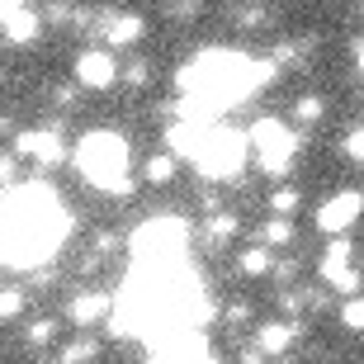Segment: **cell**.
<instances>
[{"mask_svg":"<svg viewBox=\"0 0 364 364\" xmlns=\"http://www.w3.org/2000/svg\"><path fill=\"white\" fill-rule=\"evenodd\" d=\"M246 161H251V137H246V128L208 123V133H203V142H199V151H194L189 166H194L203 180L228 185V180H237L246 171Z\"/></svg>","mask_w":364,"mask_h":364,"instance_id":"obj_4","label":"cell"},{"mask_svg":"<svg viewBox=\"0 0 364 364\" xmlns=\"http://www.w3.org/2000/svg\"><path fill=\"white\" fill-rule=\"evenodd\" d=\"M19 185V161H14L10 151H0V189Z\"/></svg>","mask_w":364,"mask_h":364,"instance_id":"obj_29","label":"cell"},{"mask_svg":"<svg viewBox=\"0 0 364 364\" xmlns=\"http://www.w3.org/2000/svg\"><path fill=\"white\" fill-rule=\"evenodd\" d=\"M95 355H100V346H95L90 336H76L67 350H62V360H57V364H81V360H95Z\"/></svg>","mask_w":364,"mask_h":364,"instance_id":"obj_23","label":"cell"},{"mask_svg":"<svg viewBox=\"0 0 364 364\" xmlns=\"http://www.w3.org/2000/svg\"><path fill=\"white\" fill-rule=\"evenodd\" d=\"M270 76H274V62H260L251 53H232V48L194 53L176 76V90H180L176 119L218 123L232 105H246Z\"/></svg>","mask_w":364,"mask_h":364,"instance_id":"obj_2","label":"cell"},{"mask_svg":"<svg viewBox=\"0 0 364 364\" xmlns=\"http://www.w3.org/2000/svg\"><path fill=\"white\" fill-rule=\"evenodd\" d=\"M71 161L81 171V180L100 194H133V147L123 133H109V128H95L76 142Z\"/></svg>","mask_w":364,"mask_h":364,"instance_id":"obj_3","label":"cell"},{"mask_svg":"<svg viewBox=\"0 0 364 364\" xmlns=\"http://www.w3.org/2000/svg\"><path fill=\"white\" fill-rule=\"evenodd\" d=\"M322 114H326V100H322V95H298V100H294V119L298 123H317Z\"/></svg>","mask_w":364,"mask_h":364,"instance_id":"obj_21","label":"cell"},{"mask_svg":"<svg viewBox=\"0 0 364 364\" xmlns=\"http://www.w3.org/2000/svg\"><path fill=\"white\" fill-rule=\"evenodd\" d=\"M355 71H360V76H364V43H360V48H355Z\"/></svg>","mask_w":364,"mask_h":364,"instance_id":"obj_33","label":"cell"},{"mask_svg":"<svg viewBox=\"0 0 364 364\" xmlns=\"http://www.w3.org/2000/svg\"><path fill=\"white\" fill-rule=\"evenodd\" d=\"M246 137H251V161H256L270 180H284L298 166L303 133H298L294 123H284V119H274V114H265V119H256L251 128H246Z\"/></svg>","mask_w":364,"mask_h":364,"instance_id":"obj_6","label":"cell"},{"mask_svg":"<svg viewBox=\"0 0 364 364\" xmlns=\"http://www.w3.org/2000/svg\"><path fill=\"white\" fill-rule=\"evenodd\" d=\"M53 105L57 109H71V105H76V90H71V85H57V90H53Z\"/></svg>","mask_w":364,"mask_h":364,"instance_id":"obj_30","label":"cell"},{"mask_svg":"<svg viewBox=\"0 0 364 364\" xmlns=\"http://www.w3.org/2000/svg\"><path fill=\"white\" fill-rule=\"evenodd\" d=\"M0 270H5V265H0Z\"/></svg>","mask_w":364,"mask_h":364,"instance_id":"obj_34","label":"cell"},{"mask_svg":"<svg viewBox=\"0 0 364 364\" xmlns=\"http://www.w3.org/2000/svg\"><path fill=\"white\" fill-rule=\"evenodd\" d=\"M119 76H123V67L114 62L109 48H85L76 57V85H85V90H114Z\"/></svg>","mask_w":364,"mask_h":364,"instance_id":"obj_10","label":"cell"},{"mask_svg":"<svg viewBox=\"0 0 364 364\" xmlns=\"http://www.w3.org/2000/svg\"><path fill=\"white\" fill-rule=\"evenodd\" d=\"M14 151H19V156H33L43 171H53V166L67 161V142H62L57 128H28V133H19L14 137Z\"/></svg>","mask_w":364,"mask_h":364,"instance_id":"obj_11","label":"cell"},{"mask_svg":"<svg viewBox=\"0 0 364 364\" xmlns=\"http://www.w3.org/2000/svg\"><path fill=\"white\" fill-rule=\"evenodd\" d=\"M341 151H346L350 161L364 166V128H350V133H346V142H341Z\"/></svg>","mask_w":364,"mask_h":364,"instance_id":"obj_28","label":"cell"},{"mask_svg":"<svg viewBox=\"0 0 364 364\" xmlns=\"http://www.w3.org/2000/svg\"><path fill=\"white\" fill-rule=\"evenodd\" d=\"M360 5H364V0H360Z\"/></svg>","mask_w":364,"mask_h":364,"instance_id":"obj_35","label":"cell"},{"mask_svg":"<svg viewBox=\"0 0 364 364\" xmlns=\"http://www.w3.org/2000/svg\"><path fill=\"white\" fill-rule=\"evenodd\" d=\"M228 322L237 326V322H251V308H246V303H232L228 308Z\"/></svg>","mask_w":364,"mask_h":364,"instance_id":"obj_31","label":"cell"},{"mask_svg":"<svg viewBox=\"0 0 364 364\" xmlns=\"http://www.w3.org/2000/svg\"><path fill=\"white\" fill-rule=\"evenodd\" d=\"M142 33H147L142 14H109V19H105V38H109V48H128V43H137Z\"/></svg>","mask_w":364,"mask_h":364,"instance_id":"obj_17","label":"cell"},{"mask_svg":"<svg viewBox=\"0 0 364 364\" xmlns=\"http://www.w3.org/2000/svg\"><path fill=\"white\" fill-rule=\"evenodd\" d=\"M265 208H270L274 218H294L298 208H303V189L298 185H274L270 199H265Z\"/></svg>","mask_w":364,"mask_h":364,"instance_id":"obj_19","label":"cell"},{"mask_svg":"<svg viewBox=\"0 0 364 364\" xmlns=\"http://www.w3.org/2000/svg\"><path fill=\"white\" fill-rule=\"evenodd\" d=\"M274 265H279V251H270L260 242L237 251V274H246V279H265V274H274Z\"/></svg>","mask_w":364,"mask_h":364,"instance_id":"obj_14","label":"cell"},{"mask_svg":"<svg viewBox=\"0 0 364 364\" xmlns=\"http://www.w3.org/2000/svg\"><path fill=\"white\" fill-rule=\"evenodd\" d=\"M14 10H24V0H0V19H5V14H14Z\"/></svg>","mask_w":364,"mask_h":364,"instance_id":"obj_32","label":"cell"},{"mask_svg":"<svg viewBox=\"0 0 364 364\" xmlns=\"http://www.w3.org/2000/svg\"><path fill=\"white\" fill-rule=\"evenodd\" d=\"M237 24L242 28H265L270 24V10H265V5H237Z\"/></svg>","mask_w":364,"mask_h":364,"instance_id":"obj_26","label":"cell"},{"mask_svg":"<svg viewBox=\"0 0 364 364\" xmlns=\"http://www.w3.org/2000/svg\"><path fill=\"white\" fill-rule=\"evenodd\" d=\"M24 312V289H0V322H10Z\"/></svg>","mask_w":364,"mask_h":364,"instance_id":"obj_27","label":"cell"},{"mask_svg":"<svg viewBox=\"0 0 364 364\" xmlns=\"http://www.w3.org/2000/svg\"><path fill=\"white\" fill-rule=\"evenodd\" d=\"M0 24H5V43H14V48H28V43L43 33V14H33V10L24 5V10L5 14Z\"/></svg>","mask_w":364,"mask_h":364,"instance_id":"obj_15","label":"cell"},{"mask_svg":"<svg viewBox=\"0 0 364 364\" xmlns=\"http://www.w3.org/2000/svg\"><path fill=\"white\" fill-rule=\"evenodd\" d=\"M298 242V232H294V218H265L260 223V246H270V251H289V246Z\"/></svg>","mask_w":364,"mask_h":364,"instance_id":"obj_18","label":"cell"},{"mask_svg":"<svg viewBox=\"0 0 364 364\" xmlns=\"http://www.w3.org/2000/svg\"><path fill=\"white\" fill-rule=\"evenodd\" d=\"M298 336H303V322H298V317H274V322H260L256 326V350L265 355V360H274V355L294 350Z\"/></svg>","mask_w":364,"mask_h":364,"instance_id":"obj_13","label":"cell"},{"mask_svg":"<svg viewBox=\"0 0 364 364\" xmlns=\"http://www.w3.org/2000/svg\"><path fill=\"white\" fill-rule=\"evenodd\" d=\"M237 232H242V218H237V213H228V208H218V213H208V218H203L199 237H203L208 246H213V251H223V246H228L232 237H237Z\"/></svg>","mask_w":364,"mask_h":364,"instance_id":"obj_16","label":"cell"},{"mask_svg":"<svg viewBox=\"0 0 364 364\" xmlns=\"http://www.w3.org/2000/svg\"><path fill=\"white\" fill-rule=\"evenodd\" d=\"M364 218V194L360 189H336V194H326L317 203V213H312V228L322 232V237H350V228Z\"/></svg>","mask_w":364,"mask_h":364,"instance_id":"obj_9","label":"cell"},{"mask_svg":"<svg viewBox=\"0 0 364 364\" xmlns=\"http://www.w3.org/2000/svg\"><path fill=\"white\" fill-rule=\"evenodd\" d=\"M341 326H346V331H355V336H364V298L360 294L341 303Z\"/></svg>","mask_w":364,"mask_h":364,"instance_id":"obj_22","label":"cell"},{"mask_svg":"<svg viewBox=\"0 0 364 364\" xmlns=\"http://www.w3.org/2000/svg\"><path fill=\"white\" fill-rule=\"evenodd\" d=\"M128 256H133V265H176V260H189V223L176 213L147 218L128 237Z\"/></svg>","mask_w":364,"mask_h":364,"instance_id":"obj_5","label":"cell"},{"mask_svg":"<svg viewBox=\"0 0 364 364\" xmlns=\"http://www.w3.org/2000/svg\"><path fill=\"white\" fill-rule=\"evenodd\" d=\"M147 81H151V62H147V57H133V62H123V85L142 90Z\"/></svg>","mask_w":364,"mask_h":364,"instance_id":"obj_24","label":"cell"},{"mask_svg":"<svg viewBox=\"0 0 364 364\" xmlns=\"http://www.w3.org/2000/svg\"><path fill=\"white\" fill-rule=\"evenodd\" d=\"M109 312H114V294H105V289H81V294L67 303V317L71 326H109Z\"/></svg>","mask_w":364,"mask_h":364,"instance_id":"obj_12","label":"cell"},{"mask_svg":"<svg viewBox=\"0 0 364 364\" xmlns=\"http://www.w3.org/2000/svg\"><path fill=\"white\" fill-rule=\"evenodd\" d=\"M24 341H28V346H53V341H57V322H53V317H38V322H28Z\"/></svg>","mask_w":364,"mask_h":364,"instance_id":"obj_25","label":"cell"},{"mask_svg":"<svg viewBox=\"0 0 364 364\" xmlns=\"http://www.w3.org/2000/svg\"><path fill=\"white\" fill-rule=\"evenodd\" d=\"M180 176V156H171V151H156V156H147V166H142V180L147 185H171V180Z\"/></svg>","mask_w":364,"mask_h":364,"instance_id":"obj_20","label":"cell"},{"mask_svg":"<svg viewBox=\"0 0 364 364\" xmlns=\"http://www.w3.org/2000/svg\"><path fill=\"white\" fill-rule=\"evenodd\" d=\"M71 208L62 203L48 180L0 189V265L10 270H38L67 246Z\"/></svg>","mask_w":364,"mask_h":364,"instance_id":"obj_1","label":"cell"},{"mask_svg":"<svg viewBox=\"0 0 364 364\" xmlns=\"http://www.w3.org/2000/svg\"><path fill=\"white\" fill-rule=\"evenodd\" d=\"M147 364H223V360H218V350L208 346L203 326H189V331H176V336L156 341Z\"/></svg>","mask_w":364,"mask_h":364,"instance_id":"obj_8","label":"cell"},{"mask_svg":"<svg viewBox=\"0 0 364 364\" xmlns=\"http://www.w3.org/2000/svg\"><path fill=\"white\" fill-rule=\"evenodd\" d=\"M317 274H322L326 289H336V294H346V298L360 294V289H364V274H360V265H355V242H350V237H331V246L322 251Z\"/></svg>","mask_w":364,"mask_h":364,"instance_id":"obj_7","label":"cell"}]
</instances>
